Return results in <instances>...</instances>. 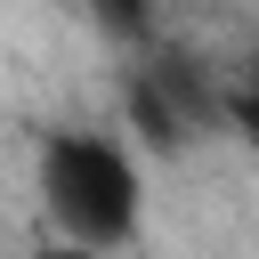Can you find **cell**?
Listing matches in <instances>:
<instances>
[{
	"label": "cell",
	"mask_w": 259,
	"mask_h": 259,
	"mask_svg": "<svg viewBox=\"0 0 259 259\" xmlns=\"http://www.w3.org/2000/svg\"><path fill=\"white\" fill-rule=\"evenodd\" d=\"M32 186H40V219L57 243H81L97 259L130 251L146 227V162L130 138L113 130H49L32 154Z\"/></svg>",
	"instance_id": "cell-1"
},
{
	"label": "cell",
	"mask_w": 259,
	"mask_h": 259,
	"mask_svg": "<svg viewBox=\"0 0 259 259\" xmlns=\"http://www.w3.org/2000/svg\"><path fill=\"white\" fill-rule=\"evenodd\" d=\"M89 8V24L105 32V40H121V49H146V32H154V0H81Z\"/></svg>",
	"instance_id": "cell-2"
},
{
	"label": "cell",
	"mask_w": 259,
	"mask_h": 259,
	"mask_svg": "<svg viewBox=\"0 0 259 259\" xmlns=\"http://www.w3.org/2000/svg\"><path fill=\"white\" fill-rule=\"evenodd\" d=\"M24 259H97V251H81V243H57V235H49V243H32Z\"/></svg>",
	"instance_id": "cell-3"
}]
</instances>
